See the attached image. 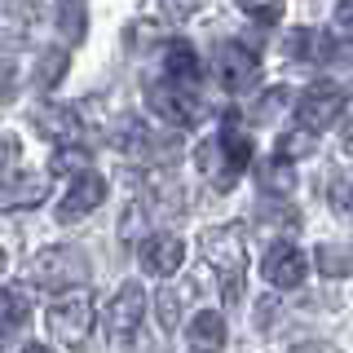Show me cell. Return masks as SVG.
Masks as SVG:
<instances>
[{
    "mask_svg": "<svg viewBox=\"0 0 353 353\" xmlns=\"http://www.w3.org/2000/svg\"><path fill=\"white\" fill-rule=\"evenodd\" d=\"M18 159V137H0V181L9 176V163Z\"/></svg>",
    "mask_w": 353,
    "mask_h": 353,
    "instance_id": "cell-30",
    "label": "cell"
},
{
    "mask_svg": "<svg viewBox=\"0 0 353 353\" xmlns=\"http://www.w3.org/2000/svg\"><path fill=\"white\" fill-rule=\"evenodd\" d=\"M194 163L216 190H234V181L248 172L252 163V137L243 128H234V119H225L203 146L194 150Z\"/></svg>",
    "mask_w": 353,
    "mask_h": 353,
    "instance_id": "cell-1",
    "label": "cell"
},
{
    "mask_svg": "<svg viewBox=\"0 0 353 353\" xmlns=\"http://www.w3.org/2000/svg\"><path fill=\"white\" fill-rule=\"evenodd\" d=\"M287 58H301V62H331L327 53V31H296L292 40H287Z\"/></svg>",
    "mask_w": 353,
    "mask_h": 353,
    "instance_id": "cell-18",
    "label": "cell"
},
{
    "mask_svg": "<svg viewBox=\"0 0 353 353\" xmlns=\"http://www.w3.org/2000/svg\"><path fill=\"white\" fill-rule=\"evenodd\" d=\"M146 102H150L154 115H159L163 124H172V128H190L194 119L203 115V97H199V88L176 84V80L146 84Z\"/></svg>",
    "mask_w": 353,
    "mask_h": 353,
    "instance_id": "cell-5",
    "label": "cell"
},
{
    "mask_svg": "<svg viewBox=\"0 0 353 353\" xmlns=\"http://www.w3.org/2000/svg\"><path fill=\"white\" fill-rule=\"evenodd\" d=\"M14 93H18V66H14V58L0 53V102H9Z\"/></svg>",
    "mask_w": 353,
    "mask_h": 353,
    "instance_id": "cell-27",
    "label": "cell"
},
{
    "mask_svg": "<svg viewBox=\"0 0 353 353\" xmlns=\"http://www.w3.org/2000/svg\"><path fill=\"white\" fill-rule=\"evenodd\" d=\"M314 150V137H309V132H287L283 137V146H279V159H301V154H309Z\"/></svg>",
    "mask_w": 353,
    "mask_h": 353,
    "instance_id": "cell-26",
    "label": "cell"
},
{
    "mask_svg": "<svg viewBox=\"0 0 353 353\" xmlns=\"http://www.w3.org/2000/svg\"><path fill=\"white\" fill-rule=\"evenodd\" d=\"M22 353H53V349H44V345H27Z\"/></svg>",
    "mask_w": 353,
    "mask_h": 353,
    "instance_id": "cell-31",
    "label": "cell"
},
{
    "mask_svg": "<svg viewBox=\"0 0 353 353\" xmlns=\"http://www.w3.org/2000/svg\"><path fill=\"white\" fill-rule=\"evenodd\" d=\"M49 194V172H9L0 181V212H18V208H36Z\"/></svg>",
    "mask_w": 353,
    "mask_h": 353,
    "instance_id": "cell-12",
    "label": "cell"
},
{
    "mask_svg": "<svg viewBox=\"0 0 353 353\" xmlns=\"http://www.w3.org/2000/svg\"><path fill=\"white\" fill-rule=\"evenodd\" d=\"M327 53L331 62H353V9L336 14V27L327 31Z\"/></svg>",
    "mask_w": 353,
    "mask_h": 353,
    "instance_id": "cell-19",
    "label": "cell"
},
{
    "mask_svg": "<svg viewBox=\"0 0 353 353\" xmlns=\"http://www.w3.org/2000/svg\"><path fill=\"white\" fill-rule=\"evenodd\" d=\"M0 274H5V248H0Z\"/></svg>",
    "mask_w": 353,
    "mask_h": 353,
    "instance_id": "cell-33",
    "label": "cell"
},
{
    "mask_svg": "<svg viewBox=\"0 0 353 353\" xmlns=\"http://www.w3.org/2000/svg\"><path fill=\"white\" fill-rule=\"evenodd\" d=\"M318 270H323L327 279H345L353 270V252L345 243H323V248H318Z\"/></svg>",
    "mask_w": 353,
    "mask_h": 353,
    "instance_id": "cell-20",
    "label": "cell"
},
{
    "mask_svg": "<svg viewBox=\"0 0 353 353\" xmlns=\"http://www.w3.org/2000/svg\"><path fill=\"white\" fill-rule=\"evenodd\" d=\"M345 150H349V154H353V128H349V132H345Z\"/></svg>",
    "mask_w": 353,
    "mask_h": 353,
    "instance_id": "cell-32",
    "label": "cell"
},
{
    "mask_svg": "<svg viewBox=\"0 0 353 353\" xmlns=\"http://www.w3.org/2000/svg\"><path fill=\"white\" fill-rule=\"evenodd\" d=\"M340 110H345V93L336 84H309L296 102V124H301V132H323L340 119Z\"/></svg>",
    "mask_w": 353,
    "mask_h": 353,
    "instance_id": "cell-7",
    "label": "cell"
},
{
    "mask_svg": "<svg viewBox=\"0 0 353 353\" xmlns=\"http://www.w3.org/2000/svg\"><path fill=\"white\" fill-rule=\"evenodd\" d=\"M256 185H261L265 194H292L296 190L292 163H287V159H265L261 168H256Z\"/></svg>",
    "mask_w": 353,
    "mask_h": 353,
    "instance_id": "cell-16",
    "label": "cell"
},
{
    "mask_svg": "<svg viewBox=\"0 0 353 353\" xmlns=\"http://www.w3.org/2000/svg\"><path fill=\"white\" fill-rule=\"evenodd\" d=\"M199 53L190 49L185 40H168L163 44V75L159 80H176V84H190V88H199Z\"/></svg>",
    "mask_w": 353,
    "mask_h": 353,
    "instance_id": "cell-14",
    "label": "cell"
},
{
    "mask_svg": "<svg viewBox=\"0 0 353 353\" xmlns=\"http://www.w3.org/2000/svg\"><path fill=\"white\" fill-rule=\"evenodd\" d=\"M44 323H49V336L58 345H84L88 331H93V296L88 292L58 296V301L44 309Z\"/></svg>",
    "mask_w": 353,
    "mask_h": 353,
    "instance_id": "cell-4",
    "label": "cell"
},
{
    "mask_svg": "<svg viewBox=\"0 0 353 353\" xmlns=\"http://www.w3.org/2000/svg\"><path fill=\"white\" fill-rule=\"evenodd\" d=\"M141 323H146V292H141V283H124L115 296H110L106 305V336L115 349H128L132 340H137Z\"/></svg>",
    "mask_w": 353,
    "mask_h": 353,
    "instance_id": "cell-6",
    "label": "cell"
},
{
    "mask_svg": "<svg viewBox=\"0 0 353 353\" xmlns=\"http://www.w3.org/2000/svg\"><path fill=\"white\" fill-rule=\"evenodd\" d=\"M36 128H44V137H53L58 141V150L62 146H80V132H84V119H80V110L75 106H44L36 110Z\"/></svg>",
    "mask_w": 353,
    "mask_h": 353,
    "instance_id": "cell-13",
    "label": "cell"
},
{
    "mask_svg": "<svg viewBox=\"0 0 353 353\" xmlns=\"http://www.w3.org/2000/svg\"><path fill=\"white\" fill-rule=\"evenodd\" d=\"M181 261H185V243L176 234H168V230L141 239V270H146L150 279H172V274L181 270Z\"/></svg>",
    "mask_w": 353,
    "mask_h": 353,
    "instance_id": "cell-10",
    "label": "cell"
},
{
    "mask_svg": "<svg viewBox=\"0 0 353 353\" xmlns=\"http://www.w3.org/2000/svg\"><path fill=\"white\" fill-rule=\"evenodd\" d=\"M185 336H190V349L194 353H221V349H225V318L212 314V309H203V314L190 318Z\"/></svg>",
    "mask_w": 353,
    "mask_h": 353,
    "instance_id": "cell-15",
    "label": "cell"
},
{
    "mask_svg": "<svg viewBox=\"0 0 353 353\" xmlns=\"http://www.w3.org/2000/svg\"><path fill=\"white\" fill-rule=\"evenodd\" d=\"M287 97H292V93H287L283 84H279V88H270V93L261 97V106H252V119H256V124H265V119H274V115L283 110V102H287Z\"/></svg>",
    "mask_w": 353,
    "mask_h": 353,
    "instance_id": "cell-25",
    "label": "cell"
},
{
    "mask_svg": "<svg viewBox=\"0 0 353 353\" xmlns=\"http://www.w3.org/2000/svg\"><path fill=\"white\" fill-rule=\"evenodd\" d=\"M327 199H331V208H336L340 216H349V212H353V176L336 172V176L327 181Z\"/></svg>",
    "mask_w": 353,
    "mask_h": 353,
    "instance_id": "cell-23",
    "label": "cell"
},
{
    "mask_svg": "<svg viewBox=\"0 0 353 353\" xmlns=\"http://www.w3.org/2000/svg\"><path fill=\"white\" fill-rule=\"evenodd\" d=\"M199 252L203 261L221 274V296L225 305H239L243 296V279H248V243H243L239 225H212L199 234Z\"/></svg>",
    "mask_w": 353,
    "mask_h": 353,
    "instance_id": "cell-2",
    "label": "cell"
},
{
    "mask_svg": "<svg viewBox=\"0 0 353 353\" xmlns=\"http://www.w3.org/2000/svg\"><path fill=\"white\" fill-rule=\"evenodd\" d=\"M58 18H62V27H66V36H84V22H88V14H84V9L80 5H62L58 9Z\"/></svg>",
    "mask_w": 353,
    "mask_h": 353,
    "instance_id": "cell-28",
    "label": "cell"
},
{
    "mask_svg": "<svg viewBox=\"0 0 353 353\" xmlns=\"http://www.w3.org/2000/svg\"><path fill=\"white\" fill-rule=\"evenodd\" d=\"M49 172H93L88 168V150L84 146H62L58 154H53V163H49Z\"/></svg>",
    "mask_w": 353,
    "mask_h": 353,
    "instance_id": "cell-22",
    "label": "cell"
},
{
    "mask_svg": "<svg viewBox=\"0 0 353 353\" xmlns=\"http://www.w3.org/2000/svg\"><path fill=\"white\" fill-rule=\"evenodd\" d=\"M243 14L261 27H274V22H283V5H243Z\"/></svg>",
    "mask_w": 353,
    "mask_h": 353,
    "instance_id": "cell-29",
    "label": "cell"
},
{
    "mask_svg": "<svg viewBox=\"0 0 353 353\" xmlns=\"http://www.w3.org/2000/svg\"><path fill=\"white\" fill-rule=\"evenodd\" d=\"M154 318H159L163 331H176V323H181V296H176L172 287H163V292L154 296Z\"/></svg>",
    "mask_w": 353,
    "mask_h": 353,
    "instance_id": "cell-21",
    "label": "cell"
},
{
    "mask_svg": "<svg viewBox=\"0 0 353 353\" xmlns=\"http://www.w3.org/2000/svg\"><path fill=\"white\" fill-rule=\"evenodd\" d=\"M27 318H31L27 296L0 287V336H14V331H22V327H27Z\"/></svg>",
    "mask_w": 353,
    "mask_h": 353,
    "instance_id": "cell-17",
    "label": "cell"
},
{
    "mask_svg": "<svg viewBox=\"0 0 353 353\" xmlns=\"http://www.w3.org/2000/svg\"><path fill=\"white\" fill-rule=\"evenodd\" d=\"M212 71H216L221 88H230V93H243V88L256 84L261 62H256V53H252L248 44L225 40V44H216V53H212Z\"/></svg>",
    "mask_w": 353,
    "mask_h": 353,
    "instance_id": "cell-8",
    "label": "cell"
},
{
    "mask_svg": "<svg viewBox=\"0 0 353 353\" xmlns=\"http://www.w3.org/2000/svg\"><path fill=\"white\" fill-rule=\"evenodd\" d=\"M62 71H66V49H53V53H44V58H40L36 80H40L44 88H53V84L62 80Z\"/></svg>",
    "mask_w": 353,
    "mask_h": 353,
    "instance_id": "cell-24",
    "label": "cell"
},
{
    "mask_svg": "<svg viewBox=\"0 0 353 353\" xmlns=\"http://www.w3.org/2000/svg\"><path fill=\"white\" fill-rule=\"evenodd\" d=\"M102 199H106V181L97 172L75 176V185L62 194V203H58V221H62V225H75V221H84L88 212H97Z\"/></svg>",
    "mask_w": 353,
    "mask_h": 353,
    "instance_id": "cell-11",
    "label": "cell"
},
{
    "mask_svg": "<svg viewBox=\"0 0 353 353\" xmlns=\"http://www.w3.org/2000/svg\"><path fill=\"white\" fill-rule=\"evenodd\" d=\"M27 283L40 287V292H53V296H71V292H84L88 283V256L80 248H66V243H53L31 256L27 265Z\"/></svg>",
    "mask_w": 353,
    "mask_h": 353,
    "instance_id": "cell-3",
    "label": "cell"
},
{
    "mask_svg": "<svg viewBox=\"0 0 353 353\" xmlns=\"http://www.w3.org/2000/svg\"><path fill=\"white\" fill-rule=\"evenodd\" d=\"M305 270H309V261H305V252L296 248V243H274V248L265 252V261H261L265 283L279 287V292L301 287V283H305Z\"/></svg>",
    "mask_w": 353,
    "mask_h": 353,
    "instance_id": "cell-9",
    "label": "cell"
}]
</instances>
